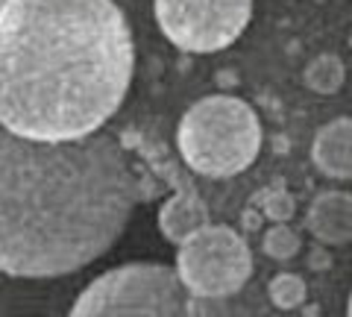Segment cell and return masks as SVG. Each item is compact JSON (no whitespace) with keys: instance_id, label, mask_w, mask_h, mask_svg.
I'll use <instances>...</instances> for the list:
<instances>
[{"instance_id":"cell-1","label":"cell","mask_w":352,"mask_h":317,"mask_svg":"<svg viewBox=\"0 0 352 317\" xmlns=\"http://www.w3.org/2000/svg\"><path fill=\"white\" fill-rule=\"evenodd\" d=\"M135 41L112 0H9L0 9V124L32 141L103 133L132 85Z\"/></svg>"},{"instance_id":"cell-2","label":"cell","mask_w":352,"mask_h":317,"mask_svg":"<svg viewBox=\"0 0 352 317\" xmlns=\"http://www.w3.org/2000/svg\"><path fill=\"white\" fill-rule=\"evenodd\" d=\"M141 182L112 133L32 141L0 124V273L68 276L124 235Z\"/></svg>"},{"instance_id":"cell-3","label":"cell","mask_w":352,"mask_h":317,"mask_svg":"<svg viewBox=\"0 0 352 317\" xmlns=\"http://www.w3.org/2000/svg\"><path fill=\"white\" fill-rule=\"evenodd\" d=\"M176 147L185 165L200 177H235L258 159V115L241 97H203L182 115L179 129H176Z\"/></svg>"},{"instance_id":"cell-4","label":"cell","mask_w":352,"mask_h":317,"mask_svg":"<svg viewBox=\"0 0 352 317\" xmlns=\"http://www.w3.org/2000/svg\"><path fill=\"white\" fill-rule=\"evenodd\" d=\"M68 317H194V311L191 291L173 267L132 261L97 276Z\"/></svg>"},{"instance_id":"cell-5","label":"cell","mask_w":352,"mask_h":317,"mask_svg":"<svg viewBox=\"0 0 352 317\" xmlns=\"http://www.w3.org/2000/svg\"><path fill=\"white\" fill-rule=\"evenodd\" d=\"M176 273L191 297H232L252 276V253L229 226H206L179 244Z\"/></svg>"},{"instance_id":"cell-6","label":"cell","mask_w":352,"mask_h":317,"mask_svg":"<svg viewBox=\"0 0 352 317\" xmlns=\"http://www.w3.org/2000/svg\"><path fill=\"white\" fill-rule=\"evenodd\" d=\"M153 9L170 45L188 53L235 45L252 18V0H156Z\"/></svg>"},{"instance_id":"cell-7","label":"cell","mask_w":352,"mask_h":317,"mask_svg":"<svg viewBox=\"0 0 352 317\" xmlns=\"http://www.w3.org/2000/svg\"><path fill=\"white\" fill-rule=\"evenodd\" d=\"M305 229L326 247H346L352 241V194H317L305 212Z\"/></svg>"},{"instance_id":"cell-8","label":"cell","mask_w":352,"mask_h":317,"mask_svg":"<svg viewBox=\"0 0 352 317\" xmlns=\"http://www.w3.org/2000/svg\"><path fill=\"white\" fill-rule=\"evenodd\" d=\"M311 162L329 179H352V118H335L317 129Z\"/></svg>"},{"instance_id":"cell-9","label":"cell","mask_w":352,"mask_h":317,"mask_svg":"<svg viewBox=\"0 0 352 317\" xmlns=\"http://www.w3.org/2000/svg\"><path fill=\"white\" fill-rule=\"evenodd\" d=\"M206 226H208V209L191 188L176 191L159 209V229L173 244L188 241L191 235H197Z\"/></svg>"},{"instance_id":"cell-10","label":"cell","mask_w":352,"mask_h":317,"mask_svg":"<svg viewBox=\"0 0 352 317\" xmlns=\"http://www.w3.org/2000/svg\"><path fill=\"white\" fill-rule=\"evenodd\" d=\"M344 62L332 53H326V56H317L314 62H308L305 68V85L317 94H335L340 91V85H344Z\"/></svg>"},{"instance_id":"cell-11","label":"cell","mask_w":352,"mask_h":317,"mask_svg":"<svg viewBox=\"0 0 352 317\" xmlns=\"http://www.w3.org/2000/svg\"><path fill=\"white\" fill-rule=\"evenodd\" d=\"M302 247V238L300 232L291 226V223H273L267 232L261 235V250L267 259H276V261H288L300 253Z\"/></svg>"},{"instance_id":"cell-12","label":"cell","mask_w":352,"mask_h":317,"mask_svg":"<svg viewBox=\"0 0 352 317\" xmlns=\"http://www.w3.org/2000/svg\"><path fill=\"white\" fill-rule=\"evenodd\" d=\"M267 294H270V303L276 305V309L291 311V309H300L305 303L308 288H305V279L296 276V273H279V276L270 279Z\"/></svg>"},{"instance_id":"cell-13","label":"cell","mask_w":352,"mask_h":317,"mask_svg":"<svg viewBox=\"0 0 352 317\" xmlns=\"http://www.w3.org/2000/svg\"><path fill=\"white\" fill-rule=\"evenodd\" d=\"M258 206H261V212L267 215L273 223H288L294 217V212H296V200L288 191H267V194H261Z\"/></svg>"},{"instance_id":"cell-14","label":"cell","mask_w":352,"mask_h":317,"mask_svg":"<svg viewBox=\"0 0 352 317\" xmlns=\"http://www.w3.org/2000/svg\"><path fill=\"white\" fill-rule=\"evenodd\" d=\"M346 314L352 317V294H349V309H346Z\"/></svg>"},{"instance_id":"cell-15","label":"cell","mask_w":352,"mask_h":317,"mask_svg":"<svg viewBox=\"0 0 352 317\" xmlns=\"http://www.w3.org/2000/svg\"><path fill=\"white\" fill-rule=\"evenodd\" d=\"M6 3H9V0H0V9H3V6H6Z\"/></svg>"}]
</instances>
